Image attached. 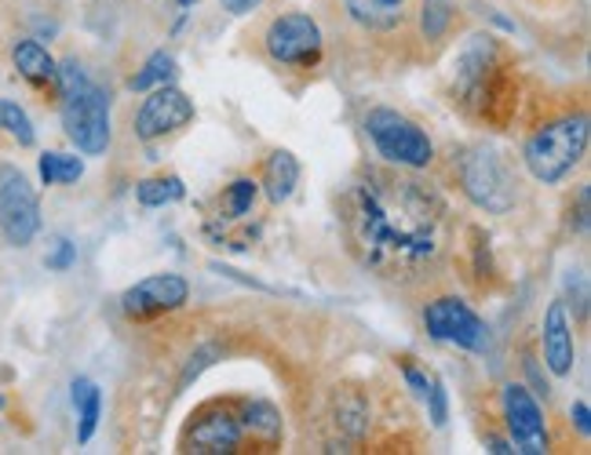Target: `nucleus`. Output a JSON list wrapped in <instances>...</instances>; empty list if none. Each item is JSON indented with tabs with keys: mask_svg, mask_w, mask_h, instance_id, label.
I'll list each match as a JSON object with an SVG mask.
<instances>
[{
	"mask_svg": "<svg viewBox=\"0 0 591 455\" xmlns=\"http://www.w3.org/2000/svg\"><path fill=\"white\" fill-rule=\"evenodd\" d=\"M343 230L354 255L380 277H420L446 248L449 208L413 175L365 171L343 193Z\"/></svg>",
	"mask_w": 591,
	"mask_h": 455,
	"instance_id": "f257e3e1",
	"label": "nucleus"
},
{
	"mask_svg": "<svg viewBox=\"0 0 591 455\" xmlns=\"http://www.w3.org/2000/svg\"><path fill=\"white\" fill-rule=\"evenodd\" d=\"M55 88H59L63 102V132L77 154L102 157L110 149V91L88 77V69L77 58H63L55 63Z\"/></svg>",
	"mask_w": 591,
	"mask_h": 455,
	"instance_id": "f03ea898",
	"label": "nucleus"
},
{
	"mask_svg": "<svg viewBox=\"0 0 591 455\" xmlns=\"http://www.w3.org/2000/svg\"><path fill=\"white\" fill-rule=\"evenodd\" d=\"M453 102H460L463 110L485 116L493 124H504L507 113L515 110V88L512 77H507V66L501 58V44L496 37H471L463 44V52L453 63Z\"/></svg>",
	"mask_w": 591,
	"mask_h": 455,
	"instance_id": "7ed1b4c3",
	"label": "nucleus"
},
{
	"mask_svg": "<svg viewBox=\"0 0 591 455\" xmlns=\"http://www.w3.org/2000/svg\"><path fill=\"white\" fill-rule=\"evenodd\" d=\"M588 113H566L555 121L540 124L537 132L526 138L523 146V165L537 182L559 186L588 154Z\"/></svg>",
	"mask_w": 591,
	"mask_h": 455,
	"instance_id": "20e7f679",
	"label": "nucleus"
},
{
	"mask_svg": "<svg viewBox=\"0 0 591 455\" xmlns=\"http://www.w3.org/2000/svg\"><path fill=\"white\" fill-rule=\"evenodd\" d=\"M362 124H365V135L380 154V160H387L391 168L420 171L435 160L431 135H427L413 116H405L391 107H376L365 113Z\"/></svg>",
	"mask_w": 591,
	"mask_h": 455,
	"instance_id": "39448f33",
	"label": "nucleus"
},
{
	"mask_svg": "<svg viewBox=\"0 0 591 455\" xmlns=\"http://www.w3.org/2000/svg\"><path fill=\"white\" fill-rule=\"evenodd\" d=\"M460 190L468 193V201L474 208L490 215H504L515 208V179L501 154L490 146H471L468 154L460 157Z\"/></svg>",
	"mask_w": 591,
	"mask_h": 455,
	"instance_id": "423d86ee",
	"label": "nucleus"
},
{
	"mask_svg": "<svg viewBox=\"0 0 591 455\" xmlns=\"http://www.w3.org/2000/svg\"><path fill=\"white\" fill-rule=\"evenodd\" d=\"M424 329L435 343H449L457 349H468V354H485V349H490V324L457 296H442V299L427 302Z\"/></svg>",
	"mask_w": 591,
	"mask_h": 455,
	"instance_id": "0eeeda50",
	"label": "nucleus"
},
{
	"mask_svg": "<svg viewBox=\"0 0 591 455\" xmlns=\"http://www.w3.org/2000/svg\"><path fill=\"white\" fill-rule=\"evenodd\" d=\"M0 233L11 248H26L41 233L37 190L15 165H0Z\"/></svg>",
	"mask_w": 591,
	"mask_h": 455,
	"instance_id": "6e6552de",
	"label": "nucleus"
},
{
	"mask_svg": "<svg viewBox=\"0 0 591 455\" xmlns=\"http://www.w3.org/2000/svg\"><path fill=\"white\" fill-rule=\"evenodd\" d=\"M263 48L274 63L282 66H299V69H310L321 63V26L304 11H288V15H277L271 26L263 33Z\"/></svg>",
	"mask_w": 591,
	"mask_h": 455,
	"instance_id": "1a4fd4ad",
	"label": "nucleus"
},
{
	"mask_svg": "<svg viewBox=\"0 0 591 455\" xmlns=\"http://www.w3.org/2000/svg\"><path fill=\"white\" fill-rule=\"evenodd\" d=\"M245 445H249V426L241 401L205 404L187 430V452L223 455V452H241Z\"/></svg>",
	"mask_w": 591,
	"mask_h": 455,
	"instance_id": "9d476101",
	"label": "nucleus"
},
{
	"mask_svg": "<svg viewBox=\"0 0 591 455\" xmlns=\"http://www.w3.org/2000/svg\"><path fill=\"white\" fill-rule=\"evenodd\" d=\"M501 408H504L507 441H512L515 452L544 455L551 448L548 419H544V408H540L537 398H533L529 387H523V382H507V387L501 390Z\"/></svg>",
	"mask_w": 591,
	"mask_h": 455,
	"instance_id": "9b49d317",
	"label": "nucleus"
},
{
	"mask_svg": "<svg viewBox=\"0 0 591 455\" xmlns=\"http://www.w3.org/2000/svg\"><path fill=\"white\" fill-rule=\"evenodd\" d=\"M190 299V285L187 277L179 274H150L143 281H135L129 291L121 296V310L124 318L132 321H150L161 318V313H172L179 307H187Z\"/></svg>",
	"mask_w": 591,
	"mask_h": 455,
	"instance_id": "f8f14e48",
	"label": "nucleus"
},
{
	"mask_svg": "<svg viewBox=\"0 0 591 455\" xmlns=\"http://www.w3.org/2000/svg\"><path fill=\"white\" fill-rule=\"evenodd\" d=\"M194 121V102L187 99V91H179L176 85H161L154 91H146L143 107L135 113V135L143 143H154V138H165L179 127H187Z\"/></svg>",
	"mask_w": 591,
	"mask_h": 455,
	"instance_id": "ddd939ff",
	"label": "nucleus"
},
{
	"mask_svg": "<svg viewBox=\"0 0 591 455\" xmlns=\"http://www.w3.org/2000/svg\"><path fill=\"white\" fill-rule=\"evenodd\" d=\"M540 343H544V365L555 379H566L577 365V343H573V318L566 310V299H551L544 310L540 324Z\"/></svg>",
	"mask_w": 591,
	"mask_h": 455,
	"instance_id": "4468645a",
	"label": "nucleus"
},
{
	"mask_svg": "<svg viewBox=\"0 0 591 455\" xmlns=\"http://www.w3.org/2000/svg\"><path fill=\"white\" fill-rule=\"evenodd\" d=\"M299 186V160L288 149H274L263 165V193L271 204H285Z\"/></svg>",
	"mask_w": 591,
	"mask_h": 455,
	"instance_id": "2eb2a0df",
	"label": "nucleus"
},
{
	"mask_svg": "<svg viewBox=\"0 0 591 455\" xmlns=\"http://www.w3.org/2000/svg\"><path fill=\"white\" fill-rule=\"evenodd\" d=\"M69 401L77 408V441L88 445L99 430V415H102V390L91 379H74L69 382Z\"/></svg>",
	"mask_w": 591,
	"mask_h": 455,
	"instance_id": "dca6fc26",
	"label": "nucleus"
},
{
	"mask_svg": "<svg viewBox=\"0 0 591 455\" xmlns=\"http://www.w3.org/2000/svg\"><path fill=\"white\" fill-rule=\"evenodd\" d=\"M11 58H15V69L22 77L30 80V85H55V58L48 55L41 41H19L15 48H11Z\"/></svg>",
	"mask_w": 591,
	"mask_h": 455,
	"instance_id": "f3484780",
	"label": "nucleus"
},
{
	"mask_svg": "<svg viewBox=\"0 0 591 455\" xmlns=\"http://www.w3.org/2000/svg\"><path fill=\"white\" fill-rule=\"evenodd\" d=\"M252 445H277L282 441V412L266 401H241Z\"/></svg>",
	"mask_w": 591,
	"mask_h": 455,
	"instance_id": "a211bd4d",
	"label": "nucleus"
},
{
	"mask_svg": "<svg viewBox=\"0 0 591 455\" xmlns=\"http://www.w3.org/2000/svg\"><path fill=\"white\" fill-rule=\"evenodd\" d=\"M187 197V186H183L179 175H150L135 186V201L143 208H165V204H176Z\"/></svg>",
	"mask_w": 591,
	"mask_h": 455,
	"instance_id": "6ab92c4d",
	"label": "nucleus"
},
{
	"mask_svg": "<svg viewBox=\"0 0 591 455\" xmlns=\"http://www.w3.org/2000/svg\"><path fill=\"white\" fill-rule=\"evenodd\" d=\"M402 4H405V0H347L351 15H354L358 22H365V26H373V30L398 26Z\"/></svg>",
	"mask_w": 591,
	"mask_h": 455,
	"instance_id": "aec40b11",
	"label": "nucleus"
},
{
	"mask_svg": "<svg viewBox=\"0 0 591 455\" xmlns=\"http://www.w3.org/2000/svg\"><path fill=\"white\" fill-rule=\"evenodd\" d=\"M176 80V58L168 52H154L146 55V63L139 66V74L129 80V91H154L161 85H172Z\"/></svg>",
	"mask_w": 591,
	"mask_h": 455,
	"instance_id": "412c9836",
	"label": "nucleus"
},
{
	"mask_svg": "<svg viewBox=\"0 0 591 455\" xmlns=\"http://www.w3.org/2000/svg\"><path fill=\"white\" fill-rule=\"evenodd\" d=\"M85 175V160L77 154H59V149H48L41 154V182L44 186H69Z\"/></svg>",
	"mask_w": 591,
	"mask_h": 455,
	"instance_id": "4be33fe9",
	"label": "nucleus"
},
{
	"mask_svg": "<svg viewBox=\"0 0 591 455\" xmlns=\"http://www.w3.org/2000/svg\"><path fill=\"white\" fill-rule=\"evenodd\" d=\"M0 132H8L19 146H33L37 143V132H33L30 113L11 99H0Z\"/></svg>",
	"mask_w": 591,
	"mask_h": 455,
	"instance_id": "5701e85b",
	"label": "nucleus"
},
{
	"mask_svg": "<svg viewBox=\"0 0 591 455\" xmlns=\"http://www.w3.org/2000/svg\"><path fill=\"white\" fill-rule=\"evenodd\" d=\"M256 193H260V182L252 179H234L227 186V197H223V212L227 219H245L252 212V204H256Z\"/></svg>",
	"mask_w": 591,
	"mask_h": 455,
	"instance_id": "b1692460",
	"label": "nucleus"
},
{
	"mask_svg": "<svg viewBox=\"0 0 591 455\" xmlns=\"http://www.w3.org/2000/svg\"><path fill=\"white\" fill-rule=\"evenodd\" d=\"M449 22H453V4H449V0H424L420 26H424V37L427 41L442 37V33L449 30Z\"/></svg>",
	"mask_w": 591,
	"mask_h": 455,
	"instance_id": "393cba45",
	"label": "nucleus"
},
{
	"mask_svg": "<svg viewBox=\"0 0 591 455\" xmlns=\"http://www.w3.org/2000/svg\"><path fill=\"white\" fill-rule=\"evenodd\" d=\"M74 263H77V248H74V241L55 237V241H52V252L44 255V266H48L52 274H66Z\"/></svg>",
	"mask_w": 591,
	"mask_h": 455,
	"instance_id": "a878e982",
	"label": "nucleus"
},
{
	"mask_svg": "<svg viewBox=\"0 0 591 455\" xmlns=\"http://www.w3.org/2000/svg\"><path fill=\"white\" fill-rule=\"evenodd\" d=\"M424 404H427V415H431V423L435 426H446V419H449V393H446V382L435 376V382H431V393L424 398Z\"/></svg>",
	"mask_w": 591,
	"mask_h": 455,
	"instance_id": "bb28decb",
	"label": "nucleus"
},
{
	"mask_svg": "<svg viewBox=\"0 0 591 455\" xmlns=\"http://www.w3.org/2000/svg\"><path fill=\"white\" fill-rule=\"evenodd\" d=\"M402 379H405V387H409L420 401L427 398V393H431V382H435L431 371L416 368V365H409V360H405V365H402Z\"/></svg>",
	"mask_w": 591,
	"mask_h": 455,
	"instance_id": "cd10ccee",
	"label": "nucleus"
},
{
	"mask_svg": "<svg viewBox=\"0 0 591 455\" xmlns=\"http://www.w3.org/2000/svg\"><path fill=\"white\" fill-rule=\"evenodd\" d=\"M570 419H573L577 434H581V437L588 441V437H591V408H588V401H573V408H570Z\"/></svg>",
	"mask_w": 591,
	"mask_h": 455,
	"instance_id": "c85d7f7f",
	"label": "nucleus"
},
{
	"mask_svg": "<svg viewBox=\"0 0 591 455\" xmlns=\"http://www.w3.org/2000/svg\"><path fill=\"white\" fill-rule=\"evenodd\" d=\"M223 4V11H230V15H249V11H256L263 0H219Z\"/></svg>",
	"mask_w": 591,
	"mask_h": 455,
	"instance_id": "c756f323",
	"label": "nucleus"
},
{
	"mask_svg": "<svg viewBox=\"0 0 591 455\" xmlns=\"http://www.w3.org/2000/svg\"><path fill=\"white\" fill-rule=\"evenodd\" d=\"M490 452H496V455H507V452H515V448H512V441L493 437V441H490Z\"/></svg>",
	"mask_w": 591,
	"mask_h": 455,
	"instance_id": "7c9ffc66",
	"label": "nucleus"
},
{
	"mask_svg": "<svg viewBox=\"0 0 591 455\" xmlns=\"http://www.w3.org/2000/svg\"><path fill=\"white\" fill-rule=\"evenodd\" d=\"M176 4H179V8H194V4H197V0H176Z\"/></svg>",
	"mask_w": 591,
	"mask_h": 455,
	"instance_id": "2f4dec72",
	"label": "nucleus"
},
{
	"mask_svg": "<svg viewBox=\"0 0 591 455\" xmlns=\"http://www.w3.org/2000/svg\"><path fill=\"white\" fill-rule=\"evenodd\" d=\"M0 412H4V393H0Z\"/></svg>",
	"mask_w": 591,
	"mask_h": 455,
	"instance_id": "473e14b6",
	"label": "nucleus"
}]
</instances>
